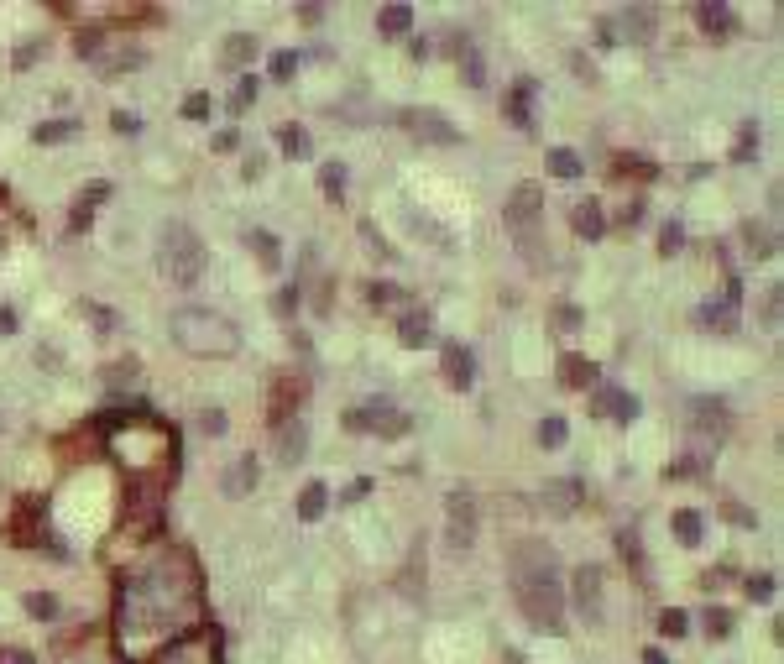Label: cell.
<instances>
[{"instance_id": "cell-1", "label": "cell", "mask_w": 784, "mask_h": 664, "mask_svg": "<svg viewBox=\"0 0 784 664\" xmlns=\"http://www.w3.org/2000/svg\"><path fill=\"white\" fill-rule=\"evenodd\" d=\"M513 570V602L539 633H565V586H560V555L544 539H518L507 549Z\"/></svg>"}, {"instance_id": "cell-2", "label": "cell", "mask_w": 784, "mask_h": 664, "mask_svg": "<svg viewBox=\"0 0 784 664\" xmlns=\"http://www.w3.org/2000/svg\"><path fill=\"white\" fill-rule=\"evenodd\" d=\"M168 330H173V346H183L189 356H230V351H241V330L230 325L225 314L199 309V304L178 309Z\"/></svg>"}, {"instance_id": "cell-3", "label": "cell", "mask_w": 784, "mask_h": 664, "mask_svg": "<svg viewBox=\"0 0 784 664\" xmlns=\"http://www.w3.org/2000/svg\"><path fill=\"white\" fill-rule=\"evenodd\" d=\"M204 262H210V251H204V241L194 236V225L168 220L163 241H157V267H163V278L173 288H194L204 278Z\"/></svg>"}, {"instance_id": "cell-4", "label": "cell", "mask_w": 784, "mask_h": 664, "mask_svg": "<svg viewBox=\"0 0 784 664\" xmlns=\"http://www.w3.org/2000/svg\"><path fill=\"white\" fill-rule=\"evenodd\" d=\"M507 231H513V241H518V257L528 262V267H549V257H544V236H539V215H544V189L534 178H523L513 194H507Z\"/></svg>"}, {"instance_id": "cell-5", "label": "cell", "mask_w": 784, "mask_h": 664, "mask_svg": "<svg viewBox=\"0 0 784 664\" xmlns=\"http://www.w3.org/2000/svg\"><path fill=\"white\" fill-rule=\"evenodd\" d=\"M345 429H356V434H387V440H398V434H408V414L392 398H366L356 414H345Z\"/></svg>"}, {"instance_id": "cell-6", "label": "cell", "mask_w": 784, "mask_h": 664, "mask_svg": "<svg viewBox=\"0 0 784 664\" xmlns=\"http://www.w3.org/2000/svg\"><path fill=\"white\" fill-rule=\"evenodd\" d=\"M445 539H450V549H471L476 544V492L471 487H450L445 492Z\"/></svg>"}, {"instance_id": "cell-7", "label": "cell", "mask_w": 784, "mask_h": 664, "mask_svg": "<svg viewBox=\"0 0 784 664\" xmlns=\"http://www.w3.org/2000/svg\"><path fill=\"white\" fill-rule=\"evenodd\" d=\"M570 597H575V612H581L586 623H607V581H602V570H596V565L575 570Z\"/></svg>"}, {"instance_id": "cell-8", "label": "cell", "mask_w": 784, "mask_h": 664, "mask_svg": "<svg viewBox=\"0 0 784 664\" xmlns=\"http://www.w3.org/2000/svg\"><path fill=\"white\" fill-rule=\"evenodd\" d=\"M727 403L722 398H696L690 403V434L706 445V450H717V440H727Z\"/></svg>"}, {"instance_id": "cell-9", "label": "cell", "mask_w": 784, "mask_h": 664, "mask_svg": "<svg viewBox=\"0 0 784 664\" xmlns=\"http://www.w3.org/2000/svg\"><path fill=\"white\" fill-rule=\"evenodd\" d=\"M403 126L419 136V142H434V147H455V142H460V131L440 116V110H408Z\"/></svg>"}, {"instance_id": "cell-10", "label": "cell", "mask_w": 784, "mask_h": 664, "mask_svg": "<svg viewBox=\"0 0 784 664\" xmlns=\"http://www.w3.org/2000/svg\"><path fill=\"white\" fill-rule=\"evenodd\" d=\"M737 293H743V288L732 283L722 304H701V309H696V325H701L706 335H732V330H737Z\"/></svg>"}, {"instance_id": "cell-11", "label": "cell", "mask_w": 784, "mask_h": 664, "mask_svg": "<svg viewBox=\"0 0 784 664\" xmlns=\"http://www.w3.org/2000/svg\"><path fill=\"white\" fill-rule=\"evenodd\" d=\"M278 455H283V466H298L309 455V424L304 419H278Z\"/></svg>"}, {"instance_id": "cell-12", "label": "cell", "mask_w": 784, "mask_h": 664, "mask_svg": "<svg viewBox=\"0 0 784 664\" xmlns=\"http://www.w3.org/2000/svg\"><path fill=\"white\" fill-rule=\"evenodd\" d=\"M612 37H617V42H649V37H654V11H649V6H628V11H617Z\"/></svg>"}, {"instance_id": "cell-13", "label": "cell", "mask_w": 784, "mask_h": 664, "mask_svg": "<svg viewBox=\"0 0 784 664\" xmlns=\"http://www.w3.org/2000/svg\"><path fill=\"white\" fill-rule=\"evenodd\" d=\"M696 21H701V32L717 37V42H727V37L737 32V11L722 6V0H701V6H696Z\"/></svg>"}, {"instance_id": "cell-14", "label": "cell", "mask_w": 784, "mask_h": 664, "mask_svg": "<svg viewBox=\"0 0 784 664\" xmlns=\"http://www.w3.org/2000/svg\"><path fill=\"white\" fill-rule=\"evenodd\" d=\"M445 382L455 387V393H466V387L476 382V356L466 346H455V340L445 346Z\"/></svg>"}, {"instance_id": "cell-15", "label": "cell", "mask_w": 784, "mask_h": 664, "mask_svg": "<svg viewBox=\"0 0 784 664\" xmlns=\"http://www.w3.org/2000/svg\"><path fill=\"white\" fill-rule=\"evenodd\" d=\"M257 482H262V466H257V455H241L236 466L225 471V497H246V492H257Z\"/></svg>"}, {"instance_id": "cell-16", "label": "cell", "mask_w": 784, "mask_h": 664, "mask_svg": "<svg viewBox=\"0 0 784 664\" xmlns=\"http://www.w3.org/2000/svg\"><path fill=\"white\" fill-rule=\"evenodd\" d=\"M398 340H403L408 351H424L429 340H434V319H429L424 309H408V314L398 319Z\"/></svg>"}, {"instance_id": "cell-17", "label": "cell", "mask_w": 784, "mask_h": 664, "mask_svg": "<svg viewBox=\"0 0 784 664\" xmlns=\"http://www.w3.org/2000/svg\"><path fill=\"white\" fill-rule=\"evenodd\" d=\"M596 414H612L617 424H633L638 419V398H628L622 387H596Z\"/></svg>"}, {"instance_id": "cell-18", "label": "cell", "mask_w": 784, "mask_h": 664, "mask_svg": "<svg viewBox=\"0 0 784 664\" xmlns=\"http://www.w3.org/2000/svg\"><path fill=\"white\" fill-rule=\"evenodd\" d=\"M544 508H549V513H560V518L575 513V508H581V482H575V476H560V482H549V487H544Z\"/></svg>"}, {"instance_id": "cell-19", "label": "cell", "mask_w": 784, "mask_h": 664, "mask_svg": "<svg viewBox=\"0 0 784 664\" xmlns=\"http://www.w3.org/2000/svg\"><path fill=\"white\" fill-rule=\"evenodd\" d=\"M570 231L581 236V241H596V236H602V231H607L602 204H596V199H581V204H575V210H570Z\"/></svg>"}, {"instance_id": "cell-20", "label": "cell", "mask_w": 784, "mask_h": 664, "mask_svg": "<svg viewBox=\"0 0 784 664\" xmlns=\"http://www.w3.org/2000/svg\"><path fill=\"white\" fill-rule=\"evenodd\" d=\"M246 246H251V257H257L267 272L283 267V246H278V236H272V231H246Z\"/></svg>"}, {"instance_id": "cell-21", "label": "cell", "mask_w": 784, "mask_h": 664, "mask_svg": "<svg viewBox=\"0 0 784 664\" xmlns=\"http://www.w3.org/2000/svg\"><path fill=\"white\" fill-rule=\"evenodd\" d=\"M377 32H382L387 42L408 37V32H413V11H408V6H382V11H377Z\"/></svg>"}, {"instance_id": "cell-22", "label": "cell", "mask_w": 784, "mask_h": 664, "mask_svg": "<svg viewBox=\"0 0 784 664\" xmlns=\"http://www.w3.org/2000/svg\"><path fill=\"white\" fill-rule=\"evenodd\" d=\"M325 508H330V487L325 482H309L304 492H298V518H304V523H319Z\"/></svg>"}, {"instance_id": "cell-23", "label": "cell", "mask_w": 784, "mask_h": 664, "mask_svg": "<svg viewBox=\"0 0 784 664\" xmlns=\"http://www.w3.org/2000/svg\"><path fill=\"white\" fill-rule=\"evenodd\" d=\"M743 246H748V257H758V262H764V257H774V251H779L774 231H769V225H758V220H748V225H743Z\"/></svg>"}, {"instance_id": "cell-24", "label": "cell", "mask_w": 784, "mask_h": 664, "mask_svg": "<svg viewBox=\"0 0 784 664\" xmlns=\"http://www.w3.org/2000/svg\"><path fill=\"white\" fill-rule=\"evenodd\" d=\"M278 147L304 163V157H314V136H309L304 126H278Z\"/></svg>"}, {"instance_id": "cell-25", "label": "cell", "mask_w": 784, "mask_h": 664, "mask_svg": "<svg viewBox=\"0 0 784 664\" xmlns=\"http://www.w3.org/2000/svg\"><path fill=\"white\" fill-rule=\"evenodd\" d=\"M560 382L565 387H596V366L586 356H565L560 361Z\"/></svg>"}, {"instance_id": "cell-26", "label": "cell", "mask_w": 784, "mask_h": 664, "mask_svg": "<svg viewBox=\"0 0 784 664\" xmlns=\"http://www.w3.org/2000/svg\"><path fill=\"white\" fill-rule=\"evenodd\" d=\"M220 58H225V68L251 63V58H257V37H251V32H236V37H230L225 48H220Z\"/></svg>"}, {"instance_id": "cell-27", "label": "cell", "mask_w": 784, "mask_h": 664, "mask_svg": "<svg viewBox=\"0 0 784 664\" xmlns=\"http://www.w3.org/2000/svg\"><path fill=\"white\" fill-rule=\"evenodd\" d=\"M670 529H675V539H680L685 549H696V544H701V529H706V523H701V513H690V508H680V513L670 518Z\"/></svg>"}, {"instance_id": "cell-28", "label": "cell", "mask_w": 784, "mask_h": 664, "mask_svg": "<svg viewBox=\"0 0 784 664\" xmlns=\"http://www.w3.org/2000/svg\"><path fill=\"white\" fill-rule=\"evenodd\" d=\"M528 100H534V84H518V89H513V100H507V116H513L518 131L534 126V116H528Z\"/></svg>"}, {"instance_id": "cell-29", "label": "cell", "mask_w": 784, "mask_h": 664, "mask_svg": "<svg viewBox=\"0 0 784 664\" xmlns=\"http://www.w3.org/2000/svg\"><path fill=\"white\" fill-rule=\"evenodd\" d=\"M581 168H586L581 152H570V147H555V152H549V173H555V178H581Z\"/></svg>"}, {"instance_id": "cell-30", "label": "cell", "mask_w": 784, "mask_h": 664, "mask_svg": "<svg viewBox=\"0 0 784 664\" xmlns=\"http://www.w3.org/2000/svg\"><path fill=\"white\" fill-rule=\"evenodd\" d=\"M779 304H784V288L769 283L764 288V304H758V325H764V330H779Z\"/></svg>"}, {"instance_id": "cell-31", "label": "cell", "mask_w": 784, "mask_h": 664, "mask_svg": "<svg viewBox=\"0 0 784 664\" xmlns=\"http://www.w3.org/2000/svg\"><path fill=\"white\" fill-rule=\"evenodd\" d=\"M319 194H325V199H340L345 194V163H325V168H319Z\"/></svg>"}, {"instance_id": "cell-32", "label": "cell", "mask_w": 784, "mask_h": 664, "mask_svg": "<svg viewBox=\"0 0 784 664\" xmlns=\"http://www.w3.org/2000/svg\"><path fill=\"white\" fill-rule=\"evenodd\" d=\"M565 440H570V424H565V419H544V424H539V445H544V450H560Z\"/></svg>"}, {"instance_id": "cell-33", "label": "cell", "mask_w": 784, "mask_h": 664, "mask_svg": "<svg viewBox=\"0 0 784 664\" xmlns=\"http://www.w3.org/2000/svg\"><path fill=\"white\" fill-rule=\"evenodd\" d=\"M659 633H664V638H685V633H690V612H680V607L659 612Z\"/></svg>"}, {"instance_id": "cell-34", "label": "cell", "mask_w": 784, "mask_h": 664, "mask_svg": "<svg viewBox=\"0 0 784 664\" xmlns=\"http://www.w3.org/2000/svg\"><path fill=\"white\" fill-rule=\"evenodd\" d=\"M68 136H79L74 121H42V126H37V142H42V147H48V142H68Z\"/></svg>"}, {"instance_id": "cell-35", "label": "cell", "mask_w": 784, "mask_h": 664, "mask_svg": "<svg viewBox=\"0 0 784 664\" xmlns=\"http://www.w3.org/2000/svg\"><path fill=\"white\" fill-rule=\"evenodd\" d=\"M27 612L42 617V623H53V617H58V597H53V591H32V597H27Z\"/></svg>"}, {"instance_id": "cell-36", "label": "cell", "mask_w": 784, "mask_h": 664, "mask_svg": "<svg viewBox=\"0 0 784 664\" xmlns=\"http://www.w3.org/2000/svg\"><path fill=\"white\" fill-rule=\"evenodd\" d=\"M267 68H272V79H283V84H288V79L298 74V53H293V48H283V53H272V63H267Z\"/></svg>"}, {"instance_id": "cell-37", "label": "cell", "mask_w": 784, "mask_h": 664, "mask_svg": "<svg viewBox=\"0 0 784 664\" xmlns=\"http://www.w3.org/2000/svg\"><path fill=\"white\" fill-rule=\"evenodd\" d=\"M680 246H685V225H680V220H670V225L659 231V251H664V257H675Z\"/></svg>"}, {"instance_id": "cell-38", "label": "cell", "mask_w": 784, "mask_h": 664, "mask_svg": "<svg viewBox=\"0 0 784 664\" xmlns=\"http://www.w3.org/2000/svg\"><path fill=\"white\" fill-rule=\"evenodd\" d=\"M753 147H758V126L748 121L743 131H737V152H732V157H737V163H748V157H753Z\"/></svg>"}, {"instance_id": "cell-39", "label": "cell", "mask_w": 784, "mask_h": 664, "mask_svg": "<svg viewBox=\"0 0 784 664\" xmlns=\"http://www.w3.org/2000/svg\"><path fill=\"white\" fill-rule=\"evenodd\" d=\"M706 633H711V638H727V633H732V612H727V607L706 612Z\"/></svg>"}, {"instance_id": "cell-40", "label": "cell", "mask_w": 784, "mask_h": 664, "mask_svg": "<svg viewBox=\"0 0 784 664\" xmlns=\"http://www.w3.org/2000/svg\"><path fill=\"white\" fill-rule=\"evenodd\" d=\"M748 597L753 602H769L774 597V576H748Z\"/></svg>"}, {"instance_id": "cell-41", "label": "cell", "mask_w": 784, "mask_h": 664, "mask_svg": "<svg viewBox=\"0 0 784 664\" xmlns=\"http://www.w3.org/2000/svg\"><path fill=\"white\" fill-rule=\"evenodd\" d=\"M199 429H204V434H225V414H220L215 403H210V408H204V414H199Z\"/></svg>"}, {"instance_id": "cell-42", "label": "cell", "mask_w": 784, "mask_h": 664, "mask_svg": "<svg viewBox=\"0 0 784 664\" xmlns=\"http://www.w3.org/2000/svg\"><path fill=\"white\" fill-rule=\"evenodd\" d=\"M183 116L204 121V116H210V95H189V100H183Z\"/></svg>"}, {"instance_id": "cell-43", "label": "cell", "mask_w": 784, "mask_h": 664, "mask_svg": "<svg viewBox=\"0 0 784 664\" xmlns=\"http://www.w3.org/2000/svg\"><path fill=\"white\" fill-rule=\"evenodd\" d=\"M251 95H257V79H241V84H236V95H230V110H246Z\"/></svg>"}, {"instance_id": "cell-44", "label": "cell", "mask_w": 784, "mask_h": 664, "mask_svg": "<svg viewBox=\"0 0 784 664\" xmlns=\"http://www.w3.org/2000/svg\"><path fill=\"white\" fill-rule=\"evenodd\" d=\"M262 173H267V157H262V152H251L246 163H241V178H246V183H257Z\"/></svg>"}, {"instance_id": "cell-45", "label": "cell", "mask_w": 784, "mask_h": 664, "mask_svg": "<svg viewBox=\"0 0 784 664\" xmlns=\"http://www.w3.org/2000/svg\"><path fill=\"white\" fill-rule=\"evenodd\" d=\"M555 319H560V330H581V309H575V304H560Z\"/></svg>"}, {"instance_id": "cell-46", "label": "cell", "mask_w": 784, "mask_h": 664, "mask_svg": "<svg viewBox=\"0 0 784 664\" xmlns=\"http://www.w3.org/2000/svg\"><path fill=\"white\" fill-rule=\"evenodd\" d=\"M372 304H387V309H392V304H403V293L387 288V283H377V288H372Z\"/></svg>"}, {"instance_id": "cell-47", "label": "cell", "mask_w": 784, "mask_h": 664, "mask_svg": "<svg viewBox=\"0 0 784 664\" xmlns=\"http://www.w3.org/2000/svg\"><path fill=\"white\" fill-rule=\"evenodd\" d=\"M366 492H372V476H356V482H351V487H345L340 497H345V502H361Z\"/></svg>"}, {"instance_id": "cell-48", "label": "cell", "mask_w": 784, "mask_h": 664, "mask_svg": "<svg viewBox=\"0 0 784 664\" xmlns=\"http://www.w3.org/2000/svg\"><path fill=\"white\" fill-rule=\"evenodd\" d=\"M272 309H278V314H293V309H298V288H283L278 299H272Z\"/></svg>"}, {"instance_id": "cell-49", "label": "cell", "mask_w": 784, "mask_h": 664, "mask_svg": "<svg viewBox=\"0 0 784 664\" xmlns=\"http://www.w3.org/2000/svg\"><path fill=\"white\" fill-rule=\"evenodd\" d=\"M21 330V319H16V309L11 304H0V335H16Z\"/></svg>"}, {"instance_id": "cell-50", "label": "cell", "mask_w": 784, "mask_h": 664, "mask_svg": "<svg viewBox=\"0 0 784 664\" xmlns=\"http://www.w3.org/2000/svg\"><path fill=\"white\" fill-rule=\"evenodd\" d=\"M110 126H115V131H142V121H136L131 110H115V121H110Z\"/></svg>"}, {"instance_id": "cell-51", "label": "cell", "mask_w": 784, "mask_h": 664, "mask_svg": "<svg viewBox=\"0 0 784 664\" xmlns=\"http://www.w3.org/2000/svg\"><path fill=\"white\" fill-rule=\"evenodd\" d=\"M236 142H241L236 131H215V152H236Z\"/></svg>"}, {"instance_id": "cell-52", "label": "cell", "mask_w": 784, "mask_h": 664, "mask_svg": "<svg viewBox=\"0 0 784 664\" xmlns=\"http://www.w3.org/2000/svg\"><path fill=\"white\" fill-rule=\"evenodd\" d=\"M79 53H84V58L100 53V32H84V37H79Z\"/></svg>"}, {"instance_id": "cell-53", "label": "cell", "mask_w": 784, "mask_h": 664, "mask_svg": "<svg viewBox=\"0 0 784 664\" xmlns=\"http://www.w3.org/2000/svg\"><path fill=\"white\" fill-rule=\"evenodd\" d=\"M727 518H732V523H758L748 508H737V502H727Z\"/></svg>"}, {"instance_id": "cell-54", "label": "cell", "mask_w": 784, "mask_h": 664, "mask_svg": "<svg viewBox=\"0 0 784 664\" xmlns=\"http://www.w3.org/2000/svg\"><path fill=\"white\" fill-rule=\"evenodd\" d=\"M189 659H194V649H189V644H183L178 654H163V659H157V664H189Z\"/></svg>"}, {"instance_id": "cell-55", "label": "cell", "mask_w": 784, "mask_h": 664, "mask_svg": "<svg viewBox=\"0 0 784 664\" xmlns=\"http://www.w3.org/2000/svg\"><path fill=\"white\" fill-rule=\"evenodd\" d=\"M37 361H42V366H58V361H63V351H58V346H42V351H37Z\"/></svg>"}, {"instance_id": "cell-56", "label": "cell", "mask_w": 784, "mask_h": 664, "mask_svg": "<svg viewBox=\"0 0 784 664\" xmlns=\"http://www.w3.org/2000/svg\"><path fill=\"white\" fill-rule=\"evenodd\" d=\"M0 664H32V654L27 649H11V654H0Z\"/></svg>"}, {"instance_id": "cell-57", "label": "cell", "mask_w": 784, "mask_h": 664, "mask_svg": "<svg viewBox=\"0 0 784 664\" xmlns=\"http://www.w3.org/2000/svg\"><path fill=\"white\" fill-rule=\"evenodd\" d=\"M643 664H670V659H664V649H643Z\"/></svg>"}, {"instance_id": "cell-58", "label": "cell", "mask_w": 784, "mask_h": 664, "mask_svg": "<svg viewBox=\"0 0 784 664\" xmlns=\"http://www.w3.org/2000/svg\"><path fill=\"white\" fill-rule=\"evenodd\" d=\"M502 664H528V659H523L518 649H507V654H502Z\"/></svg>"}]
</instances>
